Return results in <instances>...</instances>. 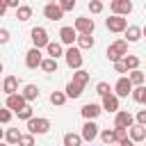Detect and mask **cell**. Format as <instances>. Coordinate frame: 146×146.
<instances>
[{
    "mask_svg": "<svg viewBox=\"0 0 146 146\" xmlns=\"http://www.w3.org/2000/svg\"><path fill=\"white\" fill-rule=\"evenodd\" d=\"M105 55H107L110 62H119V59H123V55H128V41H125V39H119V41L110 43Z\"/></svg>",
    "mask_w": 146,
    "mask_h": 146,
    "instance_id": "1",
    "label": "cell"
},
{
    "mask_svg": "<svg viewBox=\"0 0 146 146\" xmlns=\"http://www.w3.org/2000/svg\"><path fill=\"white\" fill-rule=\"evenodd\" d=\"M27 130H30V135H46L50 130V121L43 116H32V119H27Z\"/></svg>",
    "mask_w": 146,
    "mask_h": 146,
    "instance_id": "2",
    "label": "cell"
},
{
    "mask_svg": "<svg viewBox=\"0 0 146 146\" xmlns=\"http://www.w3.org/2000/svg\"><path fill=\"white\" fill-rule=\"evenodd\" d=\"M75 32L78 34H94V30H96V23H94V18H87V16H80V18H75Z\"/></svg>",
    "mask_w": 146,
    "mask_h": 146,
    "instance_id": "3",
    "label": "cell"
},
{
    "mask_svg": "<svg viewBox=\"0 0 146 146\" xmlns=\"http://www.w3.org/2000/svg\"><path fill=\"white\" fill-rule=\"evenodd\" d=\"M125 25H128V21H125L123 16L112 14L110 18H105V27H107L110 32H123V30H125Z\"/></svg>",
    "mask_w": 146,
    "mask_h": 146,
    "instance_id": "4",
    "label": "cell"
},
{
    "mask_svg": "<svg viewBox=\"0 0 146 146\" xmlns=\"http://www.w3.org/2000/svg\"><path fill=\"white\" fill-rule=\"evenodd\" d=\"M30 36H32V43H34V48H46V43L50 41V39H48V32H46V27H32Z\"/></svg>",
    "mask_w": 146,
    "mask_h": 146,
    "instance_id": "5",
    "label": "cell"
},
{
    "mask_svg": "<svg viewBox=\"0 0 146 146\" xmlns=\"http://www.w3.org/2000/svg\"><path fill=\"white\" fill-rule=\"evenodd\" d=\"M64 55H66V64H68L71 68H82V52H80V48L71 46Z\"/></svg>",
    "mask_w": 146,
    "mask_h": 146,
    "instance_id": "6",
    "label": "cell"
},
{
    "mask_svg": "<svg viewBox=\"0 0 146 146\" xmlns=\"http://www.w3.org/2000/svg\"><path fill=\"white\" fill-rule=\"evenodd\" d=\"M135 123V116L128 112V110H116V119H114V128H130Z\"/></svg>",
    "mask_w": 146,
    "mask_h": 146,
    "instance_id": "7",
    "label": "cell"
},
{
    "mask_svg": "<svg viewBox=\"0 0 146 146\" xmlns=\"http://www.w3.org/2000/svg\"><path fill=\"white\" fill-rule=\"evenodd\" d=\"M130 89H132L130 80H128L125 75H121V78L116 80V84H114V96H116V98H125V96H130Z\"/></svg>",
    "mask_w": 146,
    "mask_h": 146,
    "instance_id": "8",
    "label": "cell"
},
{
    "mask_svg": "<svg viewBox=\"0 0 146 146\" xmlns=\"http://www.w3.org/2000/svg\"><path fill=\"white\" fill-rule=\"evenodd\" d=\"M110 9H112V14H116V16H128V14L132 11V2H130V0H112Z\"/></svg>",
    "mask_w": 146,
    "mask_h": 146,
    "instance_id": "9",
    "label": "cell"
},
{
    "mask_svg": "<svg viewBox=\"0 0 146 146\" xmlns=\"http://www.w3.org/2000/svg\"><path fill=\"white\" fill-rule=\"evenodd\" d=\"M128 135H130V141L135 144H141L146 139V125H139V123H132L128 128Z\"/></svg>",
    "mask_w": 146,
    "mask_h": 146,
    "instance_id": "10",
    "label": "cell"
},
{
    "mask_svg": "<svg viewBox=\"0 0 146 146\" xmlns=\"http://www.w3.org/2000/svg\"><path fill=\"white\" fill-rule=\"evenodd\" d=\"M43 16H46L48 21H62L64 11L59 9V5H57V2H48V5L43 7Z\"/></svg>",
    "mask_w": 146,
    "mask_h": 146,
    "instance_id": "11",
    "label": "cell"
},
{
    "mask_svg": "<svg viewBox=\"0 0 146 146\" xmlns=\"http://www.w3.org/2000/svg\"><path fill=\"white\" fill-rule=\"evenodd\" d=\"M41 64V48H30L25 52V66L27 68H36Z\"/></svg>",
    "mask_w": 146,
    "mask_h": 146,
    "instance_id": "12",
    "label": "cell"
},
{
    "mask_svg": "<svg viewBox=\"0 0 146 146\" xmlns=\"http://www.w3.org/2000/svg\"><path fill=\"white\" fill-rule=\"evenodd\" d=\"M80 137H82V141H94V139L98 137V125H96L94 121H87V123L82 125Z\"/></svg>",
    "mask_w": 146,
    "mask_h": 146,
    "instance_id": "13",
    "label": "cell"
},
{
    "mask_svg": "<svg viewBox=\"0 0 146 146\" xmlns=\"http://www.w3.org/2000/svg\"><path fill=\"white\" fill-rule=\"evenodd\" d=\"M25 105H27V100H25L18 91L7 96V110H14V112H16V110H21V107H25Z\"/></svg>",
    "mask_w": 146,
    "mask_h": 146,
    "instance_id": "14",
    "label": "cell"
},
{
    "mask_svg": "<svg viewBox=\"0 0 146 146\" xmlns=\"http://www.w3.org/2000/svg\"><path fill=\"white\" fill-rule=\"evenodd\" d=\"M75 36H78V32H75V27H71V25H64V27L59 30V39H62V43H66V46H73Z\"/></svg>",
    "mask_w": 146,
    "mask_h": 146,
    "instance_id": "15",
    "label": "cell"
},
{
    "mask_svg": "<svg viewBox=\"0 0 146 146\" xmlns=\"http://www.w3.org/2000/svg\"><path fill=\"white\" fill-rule=\"evenodd\" d=\"M80 112H82V116H84L87 121H94V119H96V116L103 112V107H100V105H96V103H87V105H84Z\"/></svg>",
    "mask_w": 146,
    "mask_h": 146,
    "instance_id": "16",
    "label": "cell"
},
{
    "mask_svg": "<svg viewBox=\"0 0 146 146\" xmlns=\"http://www.w3.org/2000/svg\"><path fill=\"white\" fill-rule=\"evenodd\" d=\"M2 91L9 96V94H16L18 91V78L16 75H7L5 80H2Z\"/></svg>",
    "mask_w": 146,
    "mask_h": 146,
    "instance_id": "17",
    "label": "cell"
},
{
    "mask_svg": "<svg viewBox=\"0 0 146 146\" xmlns=\"http://www.w3.org/2000/svg\"><path fill=\"white\" fill-rule=\"evenodd\" d=\"M100 107H103V110H107V112H116V110H119V98L110 91V94H105V96H103V105H100Z\"/></svg>",
    "mask_w": 146,
    "mask_h": 146,
    "instance_id": "18",
    "label": "cell"
},
{
    "mask_svg": "<svg viewBox=\"0 0 146 146\" xmlns=\"http://www.w3.org/2000/svg\"><path fill=\"white\" fill-rule=\"evenodd\" d=\"M125 41H130V43H135V41H139L141 39V27L139 25H125Z\"/></svg>",
    "mask_w": 146,
    "mask_h": 146,
    "instance_id": "19",
    "label": "cell"
},
{
    "mask_svg": "<svg viewBox=\"0 0 146 146\" xmlns=\"http://www.w3.org/2000/svg\"><path fill=\"white\" fill-rule=\"evenodd\" d=\"M16 18H18L21 23L30 21V18H32V7H27V5H18V7H16Z\"/></svg>",
    "mask_w": 146,
    "mask_h": 146,
    "instance_id": "20",
    "label": "cell"
},
{
    "mask_svg": "<svg viewBox=\"0 0 146 146\" xmlns=\"http://www.w3.org/2000/svg\"><path fill=\"white\" fill-rule=\"evenodd\" d=\"M75 41H78V48H80V50L94 48V36H91V34H78Z\"/></svg>",
    "mask_w": 146,
    "mask_h": 146,
    "instance_id": "21",
    "label": "cell"
},
{
    "mask_svg": "<svg viewBox=\"0 0 146 146\" xmlns=\"http://www.w3.org/2000/svg\"><path fill=\"white\" fill-rule=\"evenodd\" d=\"M46 50H48V57H52V59H57L59 55H64L62 43H57V41H48L46 43Z\"/></svg>",
    "mask_w": 146,
    "mask_h": 146,
    "instance_id": "22",
    "label": "cell"
},
{
    "mask_svg": "<svg viewBox=\"0 0 146 146\" xmlns=\"http://www.w3.org/2000/svg\"><path fill=\"white\" fill-rule=\"evenodd\" d=\"M21 96H23L27 103H30V100H36V98H39V87H36V84H25V89H23Z\"/></svg>",
    "mask_w": 146,
    "mask_h": 146,
    "instance_id": "23",
    "label": "cell"
},
{
    "mask_svg": "<svg viewBox=\"0 0 146 146\" xmlns=\"http://www.w3.org/2000/svg\"><path fill=\"white\" fill-rule=\"evenodd\" d=\"M130 96L137 100V103H146V87L144 84H135L130 89Z\"/></svg>",
    "mask_w": 146,
    "mask_h": 146,
    "instance_id": "24",
    "label": "cell"
},
{
    "mask_svg": "<svg viewBox=\"0 0 146 146\" xmlns=\"http://www.w3.org/2000/svg\"><path fill=\"white\" fill-rule=\"evenodd\" d=\"M82 89H84V87H80V84H75V82L71 80V82L66 84V91H64V94H66V98H80Z\"/></svg>",
    "mask_w": 146,
    "mask_h": 146,
    "instance_id": "25",
    "label": "cell"
},
{
    "mask_svg": "<svg viewBox=\"0 0 146 146\" xmlns=\"http://www.w3.org/2000/svg\"><path fill=\"white\" fill-rule=\"evenodd\" d=\"M123 66H125V71H132V68H139V57L137 55H123Z\"/></svg>",
    "mask_w": 146,
    "mask_h": 146,
    "instance_id": "26",
    "label": "cell"
},
{
    "mask_svg": "<svg viewBox=\"0 0 146 146\" xmlns=\"http://www.w3.org/2000/svg\"><path fill=\"white\" fill-rule=\"evenodd\" d=\"M73 82L80 84V87H84V84L89 82V73H87L84 68H75V73H73Z\"/></svg>",
    "mask_w": 146,
    "mask_h": 146,
    "instance_id": "27",
    "label": "cell"
},
{
    "mask_svg": "<svg viewBox=\"0 0 146 146\" xmlns=\"http://www.w3.org/2000/svg\"><path fill=\"white\" fill-rule=\"evenodd\" d=\"M64 146H82V137L75 132H66L64 135Z\"/></svg>",
    "mask_w": 146,
    "mask_h": 146,
    "instance_id": "28",
    "label": "cell"
},
{
    "mask_svg": "<svg viewBox=\"0 0 146 146\" xmlns=\"http://www.w3.org/2000/svg\"><path fill=\"white\" fill-rule=\"evenodd\" d=\"M128 80H130V84L135 87V84H144V73L139 71V68H132L130 71V75H128Z\"/></svg>",
    "mask_w": 146,
    "mask_h": 146,
    "instance_id": "29",
    "label": "cell"
},
{
    "mask_svg": "<svg viewBox=\"0 0 146 146\" xmlns=\"http://www.w3.org/2000/svg\"><path fill=\"white\" fill-rule=\"evenodd\" d=\"M46 73H52V71H57V59H52V57H48V59H41V64H39Z\"/></svg>",
    "mask_w": 146,
    "mask_h": 146,
    "instance_id": "30",
    "label": "cell"
},
{
    "mask_svg": "<svg viewBox=\"0 0 146 146\" xmlns=\"http://www.w3.org/2000/svg\"><path fill=\"white\" fill-rule=\"evenodd\" d=\"M50 103L57 105V107L64 105V103H66V94H64V91H52V94H50Z\"/></svg>",
    "mask_w": 146,
    "mask_h": 146,
    "instance_id": "31",
    "label": "cell"
},
{
    "mask_svg": "<svg viewBox=\"0 0 146 146\" xmlns=\"http://www.w3.org/2000/svg\"><path fill=\"white\" fill-rule=\"evenodd\" d=\"M18 137H21V130H18V128H9L7 135H5L7 144H18Z\"/></svg>",
    "mask_w": 146,
    "mask_h": 146,
    "instance_id": "32",
    "label": "cell"
},
{
    "mask_svg": "<svg viewBox=\"0 0 146 146\" xmlns=\"http://www.w3.org/2000/svg\"><path fill=\"white\" fill-rule=\"evenodd\" d=\"M16 114H18V119H23V121H27V119H32V116H34V112H32V107H30V105H25V107L16 110Z\"/></svg>",
    "mask_w": 146,
    "mask_h": 146,
    "instance_id": "33",
    "label": "cell"
},
{
    "mask_svg": "<svg viewBox=\"0 0 146 146\" xmlns=\"http://www.w3.org/2000/svg\"><path fill=\"white\" fill-rule=\"evenodd\" d=\"M123 139H128V130L125 128H114V144H121Z\"/></svg>",
    "mask_w": 146,
    "mask_h": 146,
    "instance_id": "34",
    "label": "cell"
},
{
    "mask_svg": "<svg viewBox=\"0 0 146 146\" xmlns=\"http://www.w3.org/2000/svg\"><path fill=\"white\" fill-rule=\"evenodd\" d=\"M18 146H34V135H21L18 137Z\"/></svg>",
    "mask_w": 146,
    "mask_h": 146,
    "instance_id": "35",
    "label": "cell"
},
{
    "mask_svg": "<svg viewBox=\"0 0 146 146\" xmlns=\"http://www.w3.org/2000/svg\"><path fill=\"white\" fill-rule=\"evenodd\" d=\"M100 139H103V144H114V130H103L100 132Z\"/></svg>",
    "mask_w": 146,
    "mask_h": 146,
    "instance_id": "36",
    "label": "cell"
},
{
    "mask_svg": "<svg viewBox=\"0 0 146 146\" xmlns=\"http://www.w3.org/2000/svg\"><path fill=\"white\" fill-rule=\"evenodd\" d=\"M89 11L91 14H100L103 11V2L100 0H89Z\"/></svg>",
    "mask_w": 146,
    "mask_h": 146,
    "instance_id": "37",
    "label": "cell"
},
{
    "mask_svg": "<svg viewBox=\"0 0 146 146\" xmlns=\"http://www.w3.org/2000/svg\"><path fill=\"white\" fill-rule=\"evenodd\" d=\"M57 5H59L62 11H71L75 7V0H57Z\"/></svg>",
    "mask_w": 146,
    "mask_h": 146,
    "instance_id": "38",
    "label": "cell"
},
{
    "mask_svg": "<svg viewBox=\"0 0 146 146\" xmlns=\"http://www.w3.org/2000/svg\"><path fill=\"white\" fill-rule=\"evenodd\" d=\"M96 94H98V96L110 94V84H107V82H98V84H96Z\"/></svg>",
    "mask_w": 146,
    "mask_h": 146,
    "instance_id": "39",
    "label": "cell"
},
{
    "mask_svg": "<svg viewBox=\"0 0 146 146\" xmlns=\"http://www.w3.org/2000/svg\"><path fill=\"white\" fill-rule=\"evenodd\" d=\"M11 121V110H0V123H9Z\"/></svg>",
    "mask_w": 146,
    "mask_h": 146,
    "instance_id": "40",
    "label": "cell"
},
{
    "mask_svg": "<svg viewBox=\"0 0 146 146\" xmlns=\"http://www.w3.org/2000/svg\"><path fill=\"white\" fill-rule=\"evenodd\" d=\"M135 119H137V123H139V125H146V110H139Z\"/></svg>",
    "mask_w": 146,
    "mask_h": 146,
    "instance_id": "41",
    "label": "cell"
},
{
    "mask_svg": "<svg viewBox=\"0 0 146 146\" xmlns=\"http://www.w3.org/2000/svg\"><path fill=\"white\" fill-rule=\"evenodd\" d=\"M7 41H9V30L0 27V46H2V43H7Z\"/></svg>",
    "mask_w": 146,
    "mask_h": 146,
    "instance_id": "42",
    "label": "cell"
},
{
    "mask_svg": "<svg viewBox=\"0 0 146 146\" xmlns=\"http://www.w3.org/2000/svg\"><path fill=\"white\" fill-rule=\"evenodd\" d=\"M114 68H116V73H128L125 71V66H123V62L119 59V62H114Z\"/></svg>",
    "mask_w": 146,
    "mask_h": 146,
    "instance_id": "43",
    "label": "cell"
},
{
    "mask_svg": "<svg viewBox=\"0 0 146 146\" xmlns=\"http://www.w3.org/2000/svg\"><path fill=\"white\" fill-rule=\"evenodd\" d=\"M5 7H18V0H0Z\"/></svg>",
    "mask_w": 146,
    "mask_h": 146,
    "instance_id": "44",
    "label": "cell"
},
{
    "mask_svg": "<svg viewBox=\"0 0 146 146\" xmlns=\"http://www.w3.org/2000/svg\"><path fill=\"white\" fill-rule=\"evenodd\" d=\"M5 11H7V7H5V5L0 2V16H5Z\"/></svg>",
    "mask_w": 146,
    "mask_h": 146,
    "instance_id": "45",
    "label": "cell"
},
{
    "mask_svg": "<svg viewBox=\"0 0 146 146\" xmlns=\"http://www.w3.org/2000/svg\"><path fill=\"white\" fill-rule=\"evenodd\" d=\"M2 68H5V66H2V62H0V73H2Z\"/></svg>",
    "mask_w": 146,
    "mask_h": 146,
    "instance_id": "46",
    "label": "cell"
},
{
    "mask_svg": "<svg viewBox=\"0 0 146 146\" xmlns=\"http://www.w3.org/2000/svg\"><path fill=\"white\" fill-rule=\"evenodd\" d=\"M110 146H121V144H110Z\"/></svg>",
    "mask_w": 146,
    "mask_h": 146,
    "instance_id": "47",
    "label": "cell"
},
{
    "mask_svg": "<svg viewBox=\"0 0 146 146\" xmlns=\"http://www.w3.org/2000/svg\"><path fill=\"white\" fill-rule=\"evenodd\" d=\"M48 2H57V0H48Z\"/></svg>",
    "mask_w": 146,
    "mask_h": 146,
    "instance_id": "48",
    "label": "cell"
},
{
    "mask_svg": "<svg viewBox=\"0 0 146 146\" xmlns=\"http://www.w3.org/2000/svg\"><path fill=\"white\" fill-rule=\"evenodd\" d=\"M0 146H9V144H0Z\"/></svg>",
    "mask_w": 146,
    "mask_h": 146,
    "instance_id": "49",
    "label": "cell"
},
{
    "mask_svg": "<svg viewBox=\"0 0 146 146\" xmlns=\"http://www.w3.org/2000/svg\"><path fill=\"white\" fill-rule=\"evenodd\" d=\"M0 139H2V130H0Z\"/></svg>",
    "mask_w": 146,
    "mask_h": 146,
    "instance_id": "50",
    "label": "cell"
},
{
    "mask_svg": "<svg viewBox=\"0 0 146 146\" xmlns=\"http://www.w3.org/2000/svg\"><path fill=\"white\" fill-rule=\"evenodd\" d=\"M132 146H135V144H132Z\"/></svg>",
    "mask_w": 146,
    "mask_h": 146,
    "instance_id": "51",
    "label": "cell"
}]
</instances>
